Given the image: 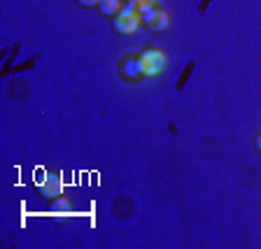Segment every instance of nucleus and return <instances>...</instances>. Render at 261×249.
Returning <instances> with one entry per match:
<instances>
[{"label": "nucleus", "mask_w": 261, "mask_h": 249, "mask_svg": "<svg viewBox=\"0 0 261 249\" xmlns=\"http://www.w3.org/2000/svg\"><path fill=\"white\" fill-rule=\"evenodd\" d=\"M54 212H61V214H70V201H68V198H63V196L54 198Z\"/></svg>", "instance_id": "nucleus-8"}, {"label": "nucleus", "mask_w": 261, "mask_h": 249, "mask_svg": "<svg viewBox=\"0 0 261 249\" xmlns=\"http://www.w3.org/2000/svg\"><path fill=\"white\" fill-rule=\"evenodd\" d=\"M119 70H121V75H124L128 81H138V79H142V77H145V75H142L140 59H138V56H126V59L121 61Z\"/></svg>", "instance_id": "nucleus-5"}, {"label": "nucleus", "mask_w": 261, "mask_h": 249, "mask_svg": "<svg viewBox=\"0 0 261 249\" xmlns=\"http://www.w3.org/2000/svg\"><path fill=\"white\" fill-rule=\"evenodd\" d=\"M140 26H142L140 10H136L133 5H124L119 10V14L112 16V28H114V33H119V35H133Z\"/></svg>", "instance_id": "nucleus-1"}, {"label": "nucleus", "mask_w": 261, "mask_h": 249, "mask_svg": "<svg viewBox=\"0 0 261 249\" xmlns=\"http://www.w3.org/2000/svg\"><path fill=\"white\" fill-rule=\"evenodd\" d=\"M194 65H196V61H189V63L185 65V70H182V77H179V81H177V84H175V89H177V91H182V89H185L187 79H189V77H191V72H194Z\"/></svg>", "instance_id": "nucleus-7"}, {"label": "nucleus", "mask_w": 261, "mask_h": 249, "mask_svg": "<svg viewBox=\"0 0 261 249\" xmlns=\"http://www.w3.org/2000/svg\"><path fill=\"white\" fill-rule=\"evenodd\" d=\"M140 68L145 77H159L163 72V65H166V56H163L161 49H145L140 56Z\"/></svg>", "instance_id": "nucleus-2"}, {"label": "nucleus", "mask_w": 261, "mask_h": 249, "mask_svg": "<svg viewBox=\"0 0 261 249\" xmlns=\"http://www.w3.org/2000/svg\"><path fill=\"white\" fill-rule=\"evenodd\" d=\"M38 191H40V196L54 201V198L63 196V182H61V177L56 173H44L42 182H38Z\"/></svg>", "instance_id": "nucleus-4"}, {"label": "nucleus", "mask_w": 261, "mask_h": 249, "mask_svg": "<svg viewBox=\"0 0 261 249\" xmlns=\"http://www.w3.org/2000/svg\"><path fill=\"white\" fill-rule=\"evenodd\" d=\"M77 5H82V7H96V5H100V0H77Z\"/></svg>", "instance_id": "nucleus-10"}, {"label": "nucleus", "mask_w": 261, "mask_h": 249, "mask_svg": "<svg viewBox=\"0 0 261 249\" xmlns=\"http://www.w3.org/2000/svg\"><path fill=\"white\" fill-rule=\"evenodd\" d=\"M121 7H124L121 0H100L98 10H100V14H105V16H114V14H119Z\"/></svg>", "instance_id": "nucleus-6"}, {"label": "nucleus", "mask_w": 261, "mask_h": 249, "mask_svg": "<svg viewBox=\"0 0 261 249\" xmlns=\"http://www.w3.org/2000/svg\"><path fill=\"white\" fill-rule=\"evenodd\" d=\"M140 16H142V26H145L147 31H152V33H161V31H166V28L170 26L168 12L159 10V7H149V10H142Z\"/></svg>", "instance_id": "nucleus-3"}, {"label": "nucleus", "mask_w": 261, "mask_h": 249, "mask_svg": "<svg viewBox=\"0 0 261 249\" xmlns=\"http://www.w3.org/2000/svg\"><path fill=\"white\" fill-rule=\"evenodd\" d=\"M256 149L261 152V133H259V137H256Z\"/></svg>", "instance_id": "nucleus-11"}, {"label": "nucleus", "mask_w": 261, "mask_h": 249, "mask_svg": "<svg viewBox=\"0 0 261 249\" xmlns=\"http://www.w3.org/2000/svg\"><path fill=\"white\" fill-rule=\"evenodd\" d=\"M159 0H128V5H133L136 10H149V7H156Z\"/></svg>", "instance_id": "nucleus-9"}]
</instances>
